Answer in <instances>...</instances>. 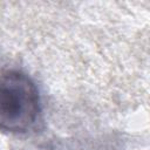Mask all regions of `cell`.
I'll return each mask as SVG.
<instances>
[{
    "instance_id": "cell-1",
    "label": "cell",
    "mask_w": 150,
    "mask_h": 150,
    "mask_svg": "<svg viewBox=\"0 0 150 150\" xmlns=\"http://www.w3.org/2000/svg\"><path fill=\"white\" fill-rule=\"evenodd\" d=\"M41 114V98L35 82L22 70L0 73V130L25 134L32 130Z\"/></svg>"
},
{
    "instance_id": "cell-2",
    "label": "cell",
    "mask_w": 150,
    "mask_h": 150,
    "mask_svg": "<svg viewBox=\"0 0 150 150\" xmlns=\"http://www.w3.org/2000/svg\"><path fill=\"white\" fill-rule=\"evenodd\" d=\"M38 150H52V149H47V148H39Z\"/></svg>"
}]
</instances>
